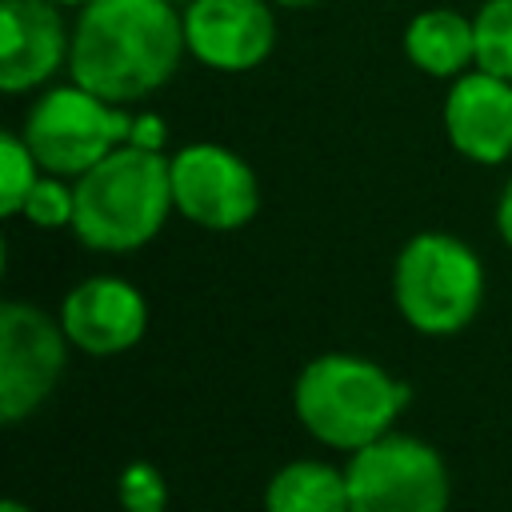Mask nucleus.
I'll return each mask as SVG.
<instances>
[{
	"label": "nucleus",
	"mask_w": 512,
	"mask_h": 512,
	"mask_svg": "<svg viewBox=\"0 0 512 512\" xmlns=\"http://www.w3.org/2000/svg\"><path fill=\"white\" fill-rule=\"evenodd\" d=\"M184 56L176 0H92L76 8L68 76L112 104L148 100L176 76Z\"/></svg>",
	"instance_id": "1"
},
{
	"label": "nucleus",
	"mask_w": 512,
	"mask_h": 512,
	"mask_svg": "<svg viewBox=\"0 0 512 512\" xmlns=\"http://www.w3.org/2000/svg\"><path fill=\"white\" fill-rule=\"evenodd\" d=\"M76 184L72 232L92 252H136L160 236L172 204L168 156L160 148L120 144Z\"/></svg>",
	"instance_id": "2"
},
{
	"label": "nucleus",
	"mask_w": 512,
	"mask_h": 512,
	"mask_svg": "<svg viewBox=\"0 0 512 512\" xmlns=\"http://www.w3.org/2000/svg\"><path fill=\"white\" fill-rule=\"evenodd\" d=\"M408 400L412 388L404 380L356 352H324L308 360L292 384V408L304 432L344 452L392 432Z\"/></svg>",
	"instance_id": "3"
},
{
	"label": "nucleus",
	"mask_w": 512,
	"mask_h": 512,
	"mask_svg": "<svg viewBox=\"0 0 512 512\" xmlns=\"http://www.w3.org/2000/svg\"><path fill=\"white\" fill-rule=\"evenodd\" d=\"M392 296L408 328L452 336L484 304V264L452 232H416L392 264Z\"/></svg>",
	"instance_id": "4"
},
{
	"label": "nucleus",
	"mask_w": 512,
	"mask_h": 512,
	"mask_svg": "<svg viewBox=\"0 0 512 512\" xmlns=\"http://www.w3.org/2000/svg\"><path fill=\"white\" fill-rule=\"evenodd\" d=\"M132 128H136V112L128 104H112L92 88L76 84L72 76L64 84L40 88V96L32 100L20 124L40 168L68 180L84 176L108 152L128 144Z\"/></svg>",
	"instance_id": "5"
},
{
	"label": "nucleus",
	"mask_w": 512,
	"mask_h": 512,
	"mask_svg": "<svg viewBox=\"0 0 512 512\" xmlns=\"http://www.w3.org/2000/svg\"><path fill=\"white\" fill-rule=\"evenodd\" d=\"M348 512H448L452 484L444 456L408 432L348 452Z\"/></svg>",
	"instance_id": "6"
},
{
	"label": "nucleus",
	"mask_w": 512,
	"mask_h": 512,
	"mask_svg": "<svg viewBox=\"0 0 512 512\" xmlns=\"http://www.w3.org/2000/svg\"><path fill=\"white\" fill-rule=\"evenodd\" d=\"M68 332L60 316H48L36 304L4 300L0 304V420L20 424L32 416L64 376Z\"/></svg>",
	"instance_id": "7"
},
{
	"label": "nucleus",
	"mask_w": 512,
	"mask_h": 512,
	"mask_svg": "<svg viewBox=\"0 0 512 512\" xmlns=\"http://www.w3.org/2000/svg\"><path fill=\"white\" fill-rule=\"evenodd\" d=\"M168 176L176 212L208 232H236L260 212V180L252 164L216 140L176 148L168 156Z\"/></svg>",
	"instance_id": "8"
},
{
	"label": "nucleus",
	"mask_w": 512,
	"mask_h": 512,
	"mask_svg": "<svg viewBox=\"0 0 512 512\" xmlns=\"http://www.w3.org/2000/svg\"><path fill=\"white\" fill-rule=\"evenodd\" d=\"M180 12L188 56L220 76L260 68L280 36L272 0H188Z\"/></svg>",
	"instance_id": "9"
},
{
	"label": "nucleus",
	"mask_w": 512,
	"mask_h": 512,
	"mask_svg": "<svg viewBox=\"0 0 512 512\" xmlns=\"http://www.w3.org/2000/svg\"><path fill=\"white\" fill-rule=\"evenodd\" d=\"M72 52V24L48 0H0V88L8 96L48 88Z\"/></svg>",
	"instance_id": "10"
},
{
	"label": "nucleus",
	"mask_w": 512,
	"mask_h": 512,
	"mask_svg": "<svg viewBox=\"0 0 512 512\" xmlns=\"http://www.w3.org/2000/svg\"><path fill=\"white\" fill-rule=\"evenodd\" d=\"M60 324L72 348L88 356H120L144 340L148 300L124 276H84L60 300Z\"/></svg>",
	"instance_id": "11"
},
{
	"label": "nucleus",
	"mask_w": 512,
	"mask_h": 512,
	"mask_svg": "<svg viewBox=\"0 0 512 512\" xmlns=\"http://www.w3.org/2000/svg\"><path fill=\"white\" fill-rule=\"evenodd\" d=\"M444 136L456 156L496 168L512 156V80L468 68L448 80V96L440 108Z\"/></svg>",
	"instance_id": "12"
},
{
	"label": "nucleus",
	"mask_w": 512,
	"mask_h": 512,
	"mask_svg": "<svg viewBox=\"0 0 512 512\" xmlns=\"http://www.w3.org/2000/svg\"><path fill=\"white\" fill-rule=\"evenodd\" d=\"M400 52L416 72L432 80H456L476 68V24L448 4L424 8L404 24Z\"/></svg>",
	"instance_id": "13"
},
{
	"label": "nucleus",
	"mask_w": 512,
	"mask_h": 512,
	"mask_svg": "<svg viewBox=\"0 0 512 512\" xmlns=\"http://www.w3.org/2000/svg\"><path fill=\"white\" fill-rule=\"evenodd\" d=\"M264 512H348V476L324 460H288L264 488Z\"/></svg>",
	"instance_id": "14"
},
{
	"label": "nucleus",
	"mask_w": 512,
	"mask_h": 512,
	"mask_svg": "<svg viewBox=\"0 0 512 512\" xmlns=\"http://www.w3.org/2000/svg\"><path fill=\"white\" fill-rule=\"evenodd\" d=\"M476 24V68L512 80V0H484L472 12Z\"/></svg>",
	"instance_id": "15"
},
{
	"label": "nucleus",
	"mask_w": 512,
	"mask_h": 512,
	"mask_svg": "<svg viewBox=\"0 0 512 512\" xmlns=\"http://www.w3.org/2000/svg\"><path fill=\"white\" fill-rule=\"evenodd\" d=\"M40 160L28 148L24 132H4L0 136V212L12 220L24 212V200L32 192V184L40 180Z\"/></svg>",
	"instance_id": "16"
},
{
	"label": "nucleus",
	"mask_w": 512,
	"mask_h": 512,
	"mask_svg": "<svg viewBox=\"0 0 512 512\" xmlns=\"http://www.w3.org/2000/svg\"><path fill=\"white\" fill-rule=\"evenodd\" d=\"M20 216H24L32 228H44V232L72 228V216H76V184H72L68 176L40 172V180L32 184V192H28Z\"/></svg>",
	"instance_id": "17"
},
{
	"label": "nucleus",
	"mask_w": 512,
	"mask_h": 512,
	"mask_svg": "<svg viewBox=\"0 0 512 512\" xmlns=\"http://www.w3.org/2000/svg\"><path fill=\"white\" fill-rule=\"evenodd\" d=\"M116 496L124 512H164L168 508V484L164 472L148 460H132L120 480H116Z\"/></svg>",
	"instance_id": "18"
},
{
	"label": "nucleus",
	"mask_w": 512,
	"mask_h": 512,
	"mask_svg": "<svg viewBox=\"0 0 512 512\" xmlns=\"http://www.w3.org/2000/svg\"><path fill=\"white\" fill-rule=\"evenodd\" d=\"M164 140H168V124H164L156 112H136V128H132V140H128V144L160 148V152H164Z\"/></svg>",
	"instance_id": "19"
},
{
	"label": "nucleus",
	"mask_w": 512,
	"mask_h": 512,
	"mask_svg": "<svg viewBox=\"0 0 512 512\" xmlns=\"http://www.w3.org/2000/svg\"><path fill=\"white\" fill-rule=\"evenodd\" d=\"M496 232L512 252V176H508V184H504V192L496 200Z\"/></svg>",
	"instance_id": "20"
},
{
	"label": "nucleus",
	"mask_w": 512,
	"mask_h": 512,
	"mask_svg": "<svg viewBox=\"0 0 512 512\" xmlns=\"http://www.w3.org/2000/svg\"><path fill=\"white\" fill-rule=\"evenodd\" d=\"M276 8H288V12H296V8H312V4H320V0H272Z\"/></svg>",
	"instance_id": "21"
},
{
	"label": "nucleus",
	"mask_w": 512,
	"mask_h": 512,
	"mask_svg": "<svg viewBox=\"0 0 512 512\" xmlns=\"http://www.w3.org/2000/svg\"><path fill=\"white\" fill-rule=\"evenodd\" d=\"M0 512H32V508H28L24 500H12V496H8V500H0Z\"/></svg>",
	"instance_id": "22"
},
{
	"label": "nucleus",
	"mask_w": 512,
	"mask_h": 512,
	"mask_svg": "<svg viewBox=\"0 0 512 512\" xmlns=\"http://www.w3.org/2000/svg\"><path fill=\"white\" fill-rule=\"evenodd\" d=\"M48 4H56V8L68 12V8H84V4H92V0H48Z\"/></svg>",
	"instance_id": "23"
},
{
	"label": "nucleus",
	"mask_w": 512,
	"mask_h": 512,
	"mask_svg": "<svg viewBox=\"0 0 512 512\" xmlns=\"http://www.w3.org/2000/svg\"><path fill=\"white\" fill-rule=\"evenodd\" d=\"M176 4H180V8H184V4H188V0H176Z\"/></svg>",
	"instance_id": "24"
}]
</instances>
